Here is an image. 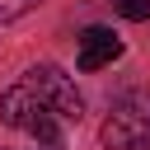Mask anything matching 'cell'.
Returning <instances> with one entry per match:
<instances>
[{"label": "cell", "mask_w": 150, "mask_h": 150, "mask_svg": "<svg viewBox=\"0 0 150 150\" xmlns=\"http://www.w3.org/2000/svg\"><path fill=\"white\" fill-rule=\"evenodd\" d=\"M112 9H117L127 23H145V19H150V0H112Z\"/></svg>", "instance_id": "cell-5"}, {"label": "cell", "mask_w": 150, "mask_h": 150, "mask_svg": "<svg viewBox=\"0 0 150 150\" xmlns=\"http://www.w3.org/2000/svg\"><path fill=\"white\" fill-rule=\"evenodd\" d=\"M117 56H122V38H117L112 28H84V33H80V56H75L80 70H103V66H112Z\"/></svg>", "instance_id": "cell-4"}, {"label": "cell", "mask_w": 150, "mask_h": 150, "mask_svg": "<svg viewBox=\"0 0 150 150\" xmlns=\"http://www.w3.org/2000/svg\"><path fill=\"white\" fill-rule=\"evenodd\" d=\"M98 141L108 150H150V94H131V98L112 103Z\"/></svg>", "instance_id": "cell-2"}, {"label": "cell", "mask_w": 150, "mask_h": 150, "mask_svg": "<svg viewBox=\"0 0 150 150\" xmlns=\"http://www.w3.org/2000/svg\"><path fill=\"white\" fill-rule=\"evenodd\" d=\"M0 122L5 127H14V131H28V136H38L42 145H52V150H61V117L56 112H47L23 84H14V89H5L0 94Z\"/></svg>", "instance_id": "cell-1"}, {"label": "cell", "mask_w": 150, "mask_h": 150, "mask_svg": "<svg viewBox=\"0 0 150 150\" xmlns=\"http://www.w3.org/2000/svg\"><path fill=\"white\" fill-rule=\"evenodd\" d=\"M38 0H0V19H23Z\"/></svg>", "instance_id": "cell-6"}, {"label": "cell", "mask_w": 150, "mask_h": 150, "mask_svg": "<svg viewBox=\"0 0 150 150\" xmlns=\"http://www.w3.org/2000/svg\"><path fill=\"white\" fill-rule=\"evenodd\" d=\"M47 112H56L61 122H80L84 117V98H80V89H75V80L66 75V70H56V66H33V70H23V80H19Z\"/></svg>", "instance_id": "cell-3"}]
</instances>
